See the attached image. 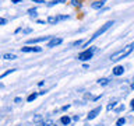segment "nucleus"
Returning <instances> with one entry per match:
<instances>
[{
    "mask_svg": "<svg viewBox=\"0 0 134 126\" xmlns=\"http://www.w3.org/2000/svg\"><path fill=\"white\" fill-rule=\"evenodd\" d=\"M133 49H134V44H130V45H127L126 48H123L121 50H119V52L113 53L112 56H110V60H112V62H119V60H121L123 57L129 56V55L133 52Z\"/></svg>",
    "mask_w": 134,
    "mask_h": 126,
    "instance_id": "f257e3e1",
    "label": "nucleus"
},
{
    "mask_svg": "<svg viewBox=\"0 0 134 126\" xmlns=\"http://www.w3.org/2000/svg\"><path fill=\"white\" fill-rule=\"evenodd\" d=\"M112 25H113V21H108V23H105V24L102 25V27H100V28L98 29V31H96V32L94 34V35H92V36L90 38V39H88V41L85 42V44H84V45H82V48H87V46H88V45H90V44H91V42H92V41H95V39H96V38H98V36H100V35H102V34H103V32H106V31H108V29H109V28H110V27H112Z\"/></svg>",
    "mask_w": 134,
    "mask_h": 126,
    "instance_id": "f03ea898",
    "label": "nucleus"
},
{
    "mask_svg": "<svg viewBox=\"0 0 134 126\" xmlns=\"http://www.w3.org/2000/svg\"><path fill=\"white\" fill-rule=\"evenodd\" d=\"M94 52H95V48H90V49L82 50V52L78 55V60H81V62H87V60H90V59H91L92 56H94Z\"/></svg>",
    "mask_w": 134,
    "mask_h": 126,
    "instance_id": "7ed1b4c3",
    "label": "nucleus"
},
{
    "mask_svg": "<svg viewBox=\"0 0 134 126\" xmlns=\"http://www.w3.org/2000/svg\"><path fill=\"white\" fill-rule=\"evenodd\" d=\"M67 18H69V15H50L48 18V23L49 24H56V23H59V21L67 20Z\"/></svg>",
    "mask_w": 134,
    "mask_h": 126,
    "instance_id": "20e7f679",
    "label": "nucleus"
},
{
    "mask_svg": "<svg viewBox=\"0 0 134 126\" xmlns=\"http://www.w3.org/2000/svg\"><path fill=\"white\" fill-rule=\"evenodd\" d=\"M100 111H102V108H100V107H96V108H94V109H92V111H90V113L87 115V119H88V120L95 119V118H96V116H98L99 113H100Z\"/></svg>",
    "mask_w": 134,
    "mask_h": 126,
    "instance_id": "39448f33",
    "label": "nucleus"
},
{
    "mask_svg": "<svg viewBox=\"0 0 134 126\" xmlns=\"http://www.w3.org/2000/svg\"><path fill=\"white\" fill-rule=\"evenodd\" d=\"M21 52H24V53L42 52V48H39V46H23V48H21Z\"/></svg>",
    "mask_w": 134,
    "mask_h": 126,
    "instance_id": "423d86ee",
    "label": "nucleus"
},
{
    "mask_svg": "<svg viewBox=\"0 0 134 126\" xmlns=\"http://www.w3.org/2000/svg\"><path fill=\"white\" fill-rule=\"evenodd\" d=\"M63 42L62 38H56V36H53L52 39L49 41V44H48V48H53V46H57V45H60Z\"/></svg>",
    "mask_w": 134,
    "mask_h": 126,
    "instance_id": "0eeeda50",
    "label": "nucleus"
},
{
    "mask_svg": "<svg viewBox=\"0 0 134 126\" xmlns=\"http://www.w3.org/2000/svg\"><path fill=\"white\" fill-rule=\"evenodd\" d=\"M53 36H41V38H34V39H29L28 44H38V42H43V41H50Z\"/></svg>",
    "mask_w": 134,
    "mask_h": 126,
    "instance_id": "6e6552de",
    "label": "nucleus"
},
{
    "mask_svg": "<svg viewBox=\"0 0 134 126\" xmlns=\"http://www.w3.org/2000/svg\"><path fill=\"white\" fill-rule=\"evenodd\" d=\"M124 73V67L123 66H116L115 69H113V74L115 76H121Z\"/></svg>",
    "mask_w": 134,
    "mask_h": 126,
    "instance_id": "1a4fd4ad",
    "label": "nucleus"
},
{
    "mask_svg": "<svg viewBox=\"0 0 134 126\" xmlns=\"http://www.w3.org/2000/svg\"><path fill=\"white\" fill-rule=\"evenodd\" d=\"M3 59H6V60H15L17 56L14 53H4L3 55Z\"/></svg>",
    "mask_w": 134,
    "mask_h": 126,
    "instance_id": "9d476101",
    "label": "nucleus"
},
{
    "mask_svg": "<svg viewBox=\"0 0 134 126\" xmlns=\"http://www.w3.org/2000/svg\"><path fill=\"white\" fill-rule=\"evenodd\" d=\"M92 8H95V10H98V8H102L103 7V3L102 2H95V3H92Z\"/></svg>",
    "mask_w": 134,
    "mask_h": 126,
    "instance_id": "9b49d317",
    "label": "nucleus"
},
{
    "mask_svg": "<svg viewBox=\"0 0 134 126\" xmlns=\"http://www.w3.org/2000/svg\"><path fill=\"white\" fill-rule=\"evenodd\" d=\"M60 122H62L63 125H69L70 122H71V119H70L69 116H62V118H60Z\"/></svg>",
    "mask_w": 134,
    "mask_h": 126,
    "instance_id": "f8f14e48",
    "label": "nucleus"
},
{
    "mask_svg": "<svg viewBox=\"0 0 134 126\" xmlns=\"http://www.w3.org/2000/svg\"><path fill=\"white\" fill-rule=\"evenodd\" d=\"M39 95V94H36V92H34V94H31V95H28V98H27V101L28 102H32V101H35L36 99V97Z\"/></svg>",
    "mask_w": 134,
    "mask_h": 126,
    "instance_id": "ddd939ff",
    "label": "nucleus"
},
{
    "mask_svg": "<svg viewBox=\"0 0 134 126\" xmlns=\"http://www.w3.org/2000/svg\"><path fill=\"white\" fill-rule=\"evenodd\" d=\"M14 71H15V69H11V70H7V71H4V73H3L2 76H0V80H2V78H4V77H6V76H8V74L14 73Z\"/></svg>",
    "mask_w": 134,
    "mask_h": 126,
    "instance_id": "4468645a",
    "label": "nucleus"
},
{
    "mask_svg": "<svg viewBox=\"0 0 134 126\" xmlns=\"http://www.w3.org/2000/svg\"><path fill=\"white\" fill-rule=\"evenodd\" d=\"M98 83L100 84V86H108V84H109V78H99Z\"/></svg>",
    "mask_w": 134,
    "mask_h": 126,
    "instance_id": "2eb2a0df",
    "label": "nucleus"
},
{
    "mask_svg": "<svg viewBox=\"0 0 134 126\" xmlns=\"http://www.w3.org/2000/svg\"><path fill=\"white\" fill-rule=\"evenodd\" d=\"M124 123H126V119H124V118H120V119H117L116 126H123Z\"/></svg>",
    "mask_w": 134,
    "mask_h": 126,
    "instance_id": "dca6fc26",
    "label": "nucleus"
},
{
    "mask_svg": "<svg viewBox=\"0 0 134 126\" xmlns=\"http://www.w3.org/2000/svg\"><path fill=\"white\" fill-rule=\"evenodd\" d=\"M28 14L32 15V17H36V8H29V10H28Z\"/></svg>",
    "mask_w": 134,
    "mask_h": 126,
    "instance_id": "f3484780",
    "label": "nucleus"
},
{
    "mask_svg": "<svg viewBox=\"0 0 134 126\" xmlns=\"http://www.w3.org/2000/svg\"><path fill=\"white\" fill-rule=\"evenodd\" d=\"M66 0H52V2L49 3V6H54V4H57V3H64Z\"/></svg>",
    "mask_w": 134,
    "mask_h": 126,
    "instance_id": "a211bd4d",
    "label": "nucleus"
},
{
    "mask_svg": "<svg viewBox=\"0 0 134 126\" xmlns=\"http://www.w3.org/2000/svg\"><path fill=\"white\" fill-rule=\"evenodd\" d=\"M115 107H116V102H112V104H109V105H108V111H110V109H113Z\"/></svg>",
    "mask_w": 134,
    "mask_h": 126,
    "instance_id": "6ab92c4d",
    "label": "nucleus"
},
{
    "mask_svg": "<svg viewBox=\"0 0 134 126\" xmlns=\"http://www.w3.org/2000/svg\"><path fill=\"white\" fill-rule=\"evenodd\" d=\"M73 45H74V46H80V45H82V41H81V39H78V41H75Z\"/></svg>",
    "mask_w": 134,
    "mask_h": 126,
    "instance_id": "aec40b11",
    "label": "nucleus"
},
{
    "mask_svg": "<svg viewBox=\"0 0 134 126\" xmlns=\"http://www.w3.org/2000/svg\"><path fill=\"white\" fill-rule=\"evenodd\" d=\"M71 3L73 6H80V0H71Z\"/></svg>",
    "mask_w": 134,
    "mask_h": 126,
    "instance_id": "412c9836",
    "label": "nucleus"
},
{
    "mask_svg": "<svg viewBox=\"0 0 134 126\" xmlns=\"http://www.w3.org/2000/svg\"><path fill=\"white\" fill-rule=\"evenodd\" d=\"M6 23H7V20H6V18H0V25H4Z\"/></svg>",
    "mask_w": 134,
    "mask_h": 126,
    "instance_id": "4be33fe9",
    "label": "nucleus"
},
{
    "mask_svg": "<svg viewBox=\"0 0 134 126\" xmlns=\"http://www.w3.org/2000/svg\"><path fill=\"white\" fill-rule=\"evenodd\" d=\"M41 119H42V118H41V116H35V118H34V120H36V122H39Z\"/></svg>",
    "mask_w": 134,
    "mask_h": 126,
    "instance_id": "5701e85b",
    "label": "nucleus"
},
{
    "mask_svg": "<svg viewBox=\"0 0 134 126\" xmlns=\"http://www.w3.org/2000/svg\"><path fill=\"white\" fill-rule=\"evenodd\" d=\"M11 3H14V4H18V3H21V0H11Z\"/></svg>",
    "mask_w": 134,
    "mask_h": 126,
    "instance_id": "b1692460",
    "label": "nucleus"
},
{
    "mask_svg": "<svg viewBox=\"0 0 134 126\" xmlns=\"http://www.w3.org/2000/svg\"><path fill=\"white\" fill-rule=\"evenodd\" d=\"M32 2H34V3H45L43 0H32Z\"/></svg>",
    "mask_w": 134,
    "mask_h": 126,
    "instance_id": "393cba45",
    "label": "nucleus"
},
{
    "mask_svg": "<svg viewBox=\"0 0 134 126\" xmlns=\"http://www.w3.org/2000/svg\"><path fill=\"white\" fill-rule=\"evenodd\" d=\"M130 107H131V109L134 111V99H131V105H130Z\"/></svg>",
    "mask_w": 134,
    "mask_h": 126,
    "instance_id": "a878e982",
    "label": "nucleus"
},
{
    "mask_svg": "<svg viewBox=\"0 0 134 126\" xmlns=\"http://www.w3.org/2000/svg\"><path fill=\"white\" fill-rule=\"evenodd\" d=\"M70 108V105H66V107H63L62 109H63V111H66V109H69Z\"/></svg>",
    "mask_w": 134,
    "mask_h": 126,
    "instance_id": "bb28decb",
    "label": "nucleus"
},
{
    "mask_svg": "<svg viewBox=\"0 0 134 126\" xmlns=\"http://www.w3.org/2000/svg\"><path fill=\"white\" fill-rule=\"evenodd\" d=\"M14 102H21V98H18V97H17V98L14 99Z\"/></svg>",
    "mask_w": 134,
    "mask_h": 126,
    "instance_id": "cd10ccee",
    "label": "nucleus"
},
{
    "mask_svg": "<svg viewBox=\"0 0 134 126\" xmlns=\"http://www.w3.org/2000/svg\"><path fill=\"white\" fill-rule=\"evenodd\" d=\"M123 109H124V107H119V108H117V112H120V111H123Z\"/></svg>",
    "mask_w": 134,
    "mask_h": 126,
    "instance_id": "c85d7f7f",
    "label": "nucleus"
},
{
    "mask_svg": "<svg viewBox=\"0 0 134 126\" xmlns=\"http://www.w3.org/2000/svg\"><path fill=\"white\" fill-rule=\"evenodd\" d=\"M131 88H133V90H134V83H133V84H131Z\"/></svg>",
    "mask_w": 134,
    "mask_h": 126,
    "instance_id": "c756f323",
    "label": "nucleus"
}]
</instances>
